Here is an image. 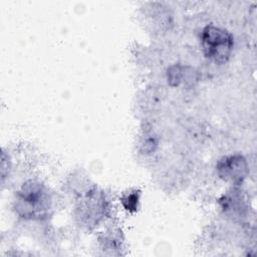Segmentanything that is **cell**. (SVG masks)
<instances>
[{"mask_svg":"<svg viewBox=\"0 0 257 257\" xmlns=\"http://www.w3.org/2000/svg\"><path fill=\"white\" fill-rule=\"evenodd\" d=\"M202 45L207 57L217 63H223L231 54L233 40L227 31L209 26L203 31Z\"/></svg>","mask_w":257,"mask_h":257,"instance_id":"6da1fadb","label":"cell"}]
</instances>
